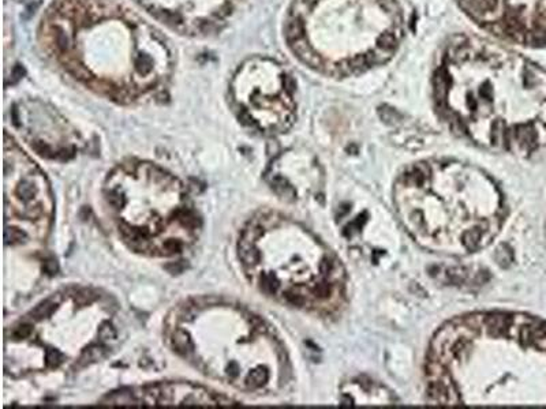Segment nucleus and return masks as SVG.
Returning a JSON list of instances; mask_svg holds the SVG:
<instances>
[{"label": "nucleus", "instance_id": "obj_14", "mask_svg": "<svg viewBox=\"0 0 546 409\" xmlns=\"http://www.w3.org/2000/svg\"><path fill=\"white\" fill-rule=\"evenodd\" d=\"M154 19L186 36H209L223 29L239 0H134Z\"/></svg>", "mask_w": 546, "mask_h": 409}, {"label": "nucleus", "instance_id": "obj_4", "mask_svg": "<svg viewBox=\"0 0 546 409\" xmlns=\"http://www.w3.org/2000/svg\"><path fill=\"white\" fill-rule=\"evenodd\" d=\"M166 337L172 351L200 373L247 394H279L291 379L288 354L276 331L236 303L187 300L167 318Z\"/></svg>", "mask_w": 546, "mask_h": 409}, {"label": "nucleus", "instance_id": "obj_15", "mask_svg": "<svg viewBox=\"0 0 546 409\" xmlns=\"http://www.w3.org/2000/svg\"><path fill=\"white\" fill-rule=\"evenodd\" d=\"M108 405L142 407H228L235 400L190 382H157L129 390H120L104 398Z\"/></svg>", "mask_w": 546, "mask_h": 409}, {"label": "nucleus", "instance_id": "obj_1", "mask_svg": "<svg viewBox=\"0 0 546 409\" xmlns=\"http://www.w3.org/2000/svg\"><path fill=\"white\" fill-rule=\"evenodd\" d=\"M434 98L449 126L481 147L528 154L546 142V77L489 40H451L434 73Z\"/></svg>", "mask_w": 546, "mask_h": 409}, {"label": "nucleus", "instance_id": "obj_8", "mask_svg": "<svg viewBox=\"0 0 546 409\" xmlns=\"http://www.w3.org/2000/svg\"><path fill=\"white\" fill-rule=\"evenodd\" d=\"M116 312L110 296L90 288L51 295L6 331V374L17 378L90 366L116 342Z\"/></svg>", "mask_w": 546, "mask_h": 409}, {"label": "nucleus", "instance_id": "obj_3", "mask_svg": "<svg viewBox=\"0 0 546 409\" xmlns=\"http://www.w3.org/2000/svg\"><path fill=\"white\" fill-rule=\"evenodd\" d=\"M546 347V324L501 311L466 314L438 329L429 345L425 383L434 405L523 403L526 356Z\"/></svg>", "mask_w": 546, "mask_h": 409}, {"label": "nucleus", "instance_id": "obj_10", "mask_svg": "<svg viewBox=\"0 0 546 409\" xmlns=\"http://www.w3.org/2000/svg\"><path fill=\"white\" fill-rule=\"evenodd\" d=\"M4 240L10 247L45 243L55 199L41 168L4 133Z\"/></svg>", "mask_w": 546, "mask_h": 409}, {"label": "nucleus", "instance_id": "obj_11", "mask_svg": "<svg viewBox=\"0 0 546 409\" xmlns=\"http://www.w3.org/2000/svg\"><path fill=\"white\" fill-rule=\"evenodd\" d=\"M230 94L240 120L262 134H283L294 124V81L273 59L254 56L243 61L233 74Z\"/></svg>", "mask_w": 546, "mask_h": 409}, {"label": "nucleus", "instance_id": "obj_6", "mask_svg": "<svg viewBox=\"0 0 546 409\" xmlns=\"http://www.w3.org/2000/svg\"><path fill=\"white\" fill-rule=\"evenodd\" d=\"M238 255L247 280L270 299L319 317L345 307L347 274L340 259L283 214H256L240 232Z\"/></svg>", "mask_w": 546, "mask_h": 409}, {"label": "nucleus", "instance_id": "obj_9", "mask_svg": "<svg viewBox=\"0 0 546 409\" xmlns=\"http://www.w3.org/2000/svg\"><path fill=\"white\" fill-rule=\"evenodd\" d=\"M104 201L130 250L152 258L182 255L202 221L184 184L153 163L129 160L108 173Z\"/></svg>", "mask_w": 546, "mask_h": 409}, {"label": "nucleus", "instance_id": "obj_16", "mask_svg": "<svg viewBox=\"0 0 546 409\" xmlns=\"http://www.w3.org/2000/svg\"><path fill=\"white\" fill-rule=\"evenodd\" d=\"M265 175L272 190L287 201L317 196L322 184V173L313 156L295 149L277 156Z\"/></svg>", "mask_w": 546, "mask_h": 409}, {"label": "nucleus", "instance_id": "obj_12", "mask_svg": "<svg viewBox=\"0 0 546 409\" xmlns=\"http://www.w3.org/2000/svg\"><path fill=\"white\" fill-rule=\"evenodd\" d=\"M481 29L533 47L546 45V0H456Z\"/></svg>", "mask_w": 546, "mask_h": 409}, {"label": "nucleus", "instance_id": "obj_5", "mask_svg": "<svg viewBox=\"0 0 546 409\" xmlns=\"http://www.w3.org/2000/svg\"><path fill=\"white\" fill-rule=\"evenodd\" d=\"M402 225L425 250L460 257L491 243L505 217L498 186L477 166L426 160L408 166L393 187Z\"/></svg>", "mask_w": 546, "mask_h": 409}, {"label": "nucleus", "instance_id": "obj_17", "mask_svg": "<svg viewBox=\"0 0 546 409\" xmlns=\"http://www.w3.org/2000/svg\"><path fill=\"white\" fill-rule=\"evenodd\" d=\"M344 403L348 404H392L396 398L384 387L368 379H354L342 390Z\"/></svg>", "mask_w": 546, "mask_h": 409}, {"label": "nucleus", "instance_id": "obj_7", "mask_svg": "<svg viewBox=\"0 0 546 409\" xmlns=\"http://www.w3.org/2000/svg\"><path fill=\"white\" fill-rule=\"evenodd\" d=\"M403 31L396 0H294L284 27L289 49L303 64L339 78L387 63Z\"/></svg>", "mask_w": 546, "mask_h": 409}, {"label": "nucleus", "instance_id": "obj_2", "mask_svg": "<svg viewBox=\"0 0 546 409\" xmlns=\"http://www.w3.org/2000/svg\"><path fill=\"white\" fill-rule=\"evenodd\" d=\"M38 41L70 77L119 104L156 97L171 78L164 36L114 0H55L41 18Z\"/></svg>", "mask_w": 546, "mask_h": 409}, {"label": "nucleus", "instance_id": "obj_13", "mask_svg": "<svg viewBox=\"0 0 546 409\" xmlns=\"http://www.w3.org/2000/svg\"><path fill=\"white\" fill-rule=\"evenodd\" d=\"M15 127L26 143L44 159L67 161L78 152V133L63 117L38 100L21 101L12 109Z\"/></svg>", "mask_w": 546, "mask_h": 409}]
</instances>
